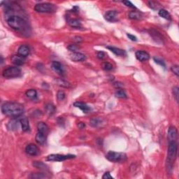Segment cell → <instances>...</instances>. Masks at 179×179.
Wrapping results in <instances>:
<instances>
[{
    "label": "cell",
    "mask_w": 179,
    "mask_h": 179,
    "mask_svg": "<svg viewBox=\"0 0 179 179\" xmlns=\"http://www.w3.org/2000/svg\"><path fill=\"white\" fill-rule=\"evenodd\" d=\"M1 112L9 117L18 118L24 113V106L20 103L7 101L1 106Z\"/></svg>",
    "instance_id": "6da1fadb"
},
{
    "label": "cell",
    "mask_w": 179,
    "mask_h": 179,
    "mask_svg": "<svg viewBox=\"0 0 179 179\" xmlns=\"http://www.w3.org/2000/svg\"><path fill=\"white\" fill-rule=\"evenodd\" d=\"M7 24L11 28L21 33H27L29 31L28 23L25 19L18 16H11L6 20Z\"/></svg>",
    "instance_id": "7a4b0ae2"
},
{
    "label": "cell",
    "mask_w": 179,
    "mask_h": 179,
    "mask_svg": "<svg viewBox=\"0 0 179 179\" xmlns=\"http://www.w3.org/2000/svg\"><path fill=\"white\" fill-rule=\"evenodd\" d=\"M177 152H178V144L176 142H169L168 152H167V172L171 174L173 171L174 165L177 157Z\"/></svg>",
    "instance_id": "3957f363"
},
{
    "label": "cell",
    "mask_w": 179,
    "mask_h": 179,
    "mask_svg": "<svg viewBox=\"0 0 179 179\" xmlns=\"http://www.w3.org/2000/svg\"><path fill=\"white\" fill-rule=\"evenodd\" d=\"M57 7L55 4L51 3H39L35 5L34 10L38 13L42 14H50L56 11Z\"/></svg>",
    "instance_id": "277c9868"
},
{
    "label": "cell",
    "mask_w": 179,
    "mask_h": 179,
    "mask_svg": "<svg viewBox=\"0 0 179 179\" xmlns=\"http://www.w3.org/2000/svg\"><path fill=\"white\" fill-rule=\"evenodd\" d=\"M22 75L21 69L18 67H9L2 72V76L6 78H18Z\"/></svg>",
    "instance_id": "5b68a950"
},
{
    "label": "cell",
    "mask_w": 179,
    "mask_h": 179,
    "mask_svg": "<svg viewBox=\"0 0 179 179\" xmlns=\"http://www.w3.org/2000/svg\"><path fill=\"white\" fill-rule=\"evenodd\" d=\"M106 158L108 160L113 162H125L127 159V156L123 152H117L113 151H109L106 155Z\"/></svg>",
    "instance_id": "8992f818"
},
{
    "label": "cell",
    "mask_w": 179,
    "mask_h": 179,
    "mask_svg": "<svg viewBox=\"0 0 179 179\" xmlns=\"http://www.w3.org/2000/svg\"><path fill=\"white\" fill-rule=\"evenodd\" d=\"M76 157L74 155H60V154H51L47 157L46 160L50 162H62L66 160L73 159Z\"/></svg>",
    "instance_id": "52a82bcc"
},
{
    "label": "cell",
    "mask_w": 179,
    "mask_h": 179,
    "mask_svg": "<svg viewBox=\"0 0 179 179\" xmlns=\"http://www.w3.org/2000/svg\"><path fill=\"white\" fill-rule=\"evenodd\" d=\"M52 69L54 71L56 72L57 74L63 76L65 75V69L60 62L57 61H53L52 62L51 65Z\"/></svg>",
    "instance_id": "ba28073f"
},
{
    "label": "cell",
    "mask_w": 179,
    "mask_h": 179,
    "mask_svg": "<svg viewBox=\"0 0 179 179\" xmlns=\"http://www.w3.org/2000/svg\"><path fill=\"white\" fill-rule=\"evenodd\" d=\"M25 151L28 155L31 156H36L39 153V148L34 144H29L26 146Z\"/></svg>",
    "instance_id": "9c48e42d"
},
{
    "label": "cell",
    "mask_w": 179,
    "mask_h": 179,
    "mask_svg": "<svg viewBox=\"0 0 179 179\" xmlns=\"http://www.w3.org/2000/svg\"><path fill=\"white\" fill-rule=\"evenodd\" d=\"M168 140L169 142H176V139L178 138V130H177L176 127L174 126H171L169 128L168 130Z\"/></svg>",
    "instance_id": "30bf717a"
},
{
    "label": "cell",
    "mask_w": 179,
    "mask_h": 179,
    "mask_svg": "<svg viewBox=\"0 0 179 179\" xmlns=\"http://www.w3.org/2000/svg\"><path fill=\"white\" fill-rule=\"evenodd\" d=\"M11 62L15 65H16V67L18 66H22V65H24L25 62V57L20 56L19 55H14L11 57Z\"/></svg>",
    "instance_id": "8fae6325"
},
{
    "label": "cell",
    "mask_w": 179,
    "mask_h": 179,
    "mask_svg": "<svg viewBox=\"0 0 179 179\" xmlns=\"http://www.w3.org/2000/svg\"><path fill=\"white\" fill-rule=\"evenodd\" d=\"M136 57L139 61L146 62L150 59V55L147 52L143 51V50H138L135 53Z\"/></svg>",
    "instance_id": "7c38bea8"
},
{
    "label": "cell",
    "mask_w": 179,
    "mask_h": 179,
    "mask_svg": "<svg viewBox=\"0 0 179 179\" xmlns=\"http://www.w3.org/2000/svg\"><path fill=\"white\" fill-rule=\"evenodd\" d=\"M70 58H71V60L74 62H81V61H84V60L86 59V57L84 54L81 53V52H72V53L70 55Z\"/></svg>",
    "instance_id": "4fadbf2b"
},
{
    "label": "cell",
    "mask_w": 179,
    "mask_h": 179,
    "mask_svg": "<svg viewBox=\"0 0 179 179\" xmlns=\"http://www.w3.org/2000/svg\"><path fill=\"white\" fill-rule=\"evenodd\" d=\"M19 125H20V120L18 119V118H13L10 122L8 123L7 127L9 130L14 131V130H17L18 129Z\"/></svg>",
    "instance_id": "5bb4252c"
},
{
    "label": "cell",
    "mask_w": 179,
    "mask_h": 179,
    "mask_svg": "<svg viewBox=\"0 0 179 179\" xmlns=\"http://www.w3.org/2000/svg\"><path fill=\"white\" fill-rule=\"evenodd\" d=\"M150 36H152V37L153 38L154 40L157 43H161V44H163L164 43V39L162 36L161 35V34L157 31L155 30V29H151L150 31Z\"/></svg>",
    "instance_id": "9a60e30c"
},
{
    "label": "cell",
    "mask_w": 179,
    "mask_h": 179,
    "mask_svg": "<svg viewBox=\"0 0 179 179\" xmlns=\"http://www.w3.org/2000/svg\"><path fill=\"white\" fill-rule=\"evenodd\" d=\"M29 52H30V50H29V48L28 47V46L27 45L20 46L19 47L18 50V55L23 57H26L27 56H28Z\"/></svg>",
    "instance_id": "2e32d148"
},
{
    "label": "cell",
    "mask_w": 179,
    "mask_h": 179,
    "mask_svg": "<svg viewBox=\"0 0 179 179\" xmlns=\"http://www.w3.org/2000/svg\"><path fill=\"white\" fill-rule=\"evenodd\" d=\"M35 140L37 144H40V145H44L46 142V134L43 132H38L36 134Z\"/></svg>",
    "instance_id": "e0dca14e"
},
{
    "label": "cell",
    "mask_w": 179,
    "mask_h": 179,
    "mask_svg": "<svg viewBox=\"0 0 179 179\" xmlns=\"http://www.w3.org/2000/svg\"><path fill=\"white\" fill-rule=\"evenodd\" d=\"M117 12L116 11H108L104 15L105 20L108 22H114L116 20Z\"/></svg>",
    "instance_id": "ac0fdd59"
},
{
    "label": "cell",
    "mask_w": 179,
    "mask_h": 179,
    "mask_svg": "<svg viewBox=\"0 0 179 179\" xmlns=\"http://www.w3.org/2000/svg\"><path fill=\"white\" fill-rule=\"evenodd\" d=\"M74 106L75 107L80 108L83 113H88L90 111V106H88L86 104H85V103L81 102V101H76L74 104Z\"/></svg>",
    "instance_id": "d6986e66"
},
{
    "label": "cell",
    "mask_w": 179,
    "mask_h": 179,
    "mask_svg": "<svg viewBox=\"0 0 179 179\" xmlns=\"http://www.w3.org/2000/svg\"><path fill=\"white\" fill-rule=\"evenodd\" d=\"M106 48L108 50H110L111 52H113L115 55H117V56H124V55H126V52L124 50H123V49L113 46H107Z\"/></svg>",
    "instance_id": "ffe728a7"
},
{
    "label": "cell",
    "mask_w": 179,
    "mask_h": 179,
    "mask_svg": "<svg viewBox=\"0 0 179 179\" xmlns=\"http://www.w3.org/2000/svg\"><path fill=\"white\" fill-rule=\"evenodd\" d=\"M37 130L38 132H43L44 133V134H47V133L49 131V127L47 125L46 123L44 122H39L37 124Z\"/></svg>",
    "instance_id": "44dd1931"
},
{
    "label": "cell",
    "mask_w": 179,
    "mask_h": 179,
    "mask_svg": "<svg viewBox=\"0 0 179 179\" xmlns=\"http://www.w3.org/2000/svg\"><path fill=\"white\" fill-rule=\"evenodd\" d=\"M20 122L22 130L23 132H27L29 130V123L27 118H22L21 119H20Z\"/></svg>",
    "instance_id": "7402d4cb"
},
{
    "label": "cell",
    "mask_w": 179,
    "mask_h": 179,
    "mask_svg": "<svg viewBox=\"0 0 179 179\" xmlns=\"http://www.w3.org/2000/svg\"><path fill=\"white\" fill-rule=\"evenodd\" d=\"M45 110L47 114L49 116H52V115L55 113V111H56V108H55V106H54L53 104H50V103H49V104H46Z\"/></svg>",
    "instance_id": "603a6c76"
},
{
    "label": "cell",
    "mask_w": 179,
    "mask_h": 179,
    "mask_svg": "<svg viewBox=\"0 0 179 179\" xmlns=\"http://www.w3.org/2000/svg\"><path fill=\"white\" fill-rule=\"evenodd\" d=\"M158 14L160 17L163 18H165L166 20H172V16H171V14L166 9H160V11H159L158 12Z\"/></svg>",
    "instance_id": "cb8c5ba5"
},
{
    "label": "cell",
    "mask_w": 179,
    "mask_h": 179,
    "mask_svg": "<svg viewBox=\"0 0 179 179\" xmlns=\"http://www.w3.org/2000/svg\"><path fill=\"white\" fill-rule=\"evenodd\" d=\"M69 25L73 28H80L81 27V22L78 19H71L68 21Z\"/></svg>",
    "instance_id": "d4e9b609"
},
{
    "label": "cell",
    "mask_w": 179,
    "mask_h": 179,
    "mask_svg": "<svg viewBox=\"0 0 179 179\" xmlns=\"http://www.w3.org/2000/svg\"><path fill=\"white\" fill-rule=\"evenodd\" d=\"M128 17H129V18L132 20H140L142 19V14H141L139 12H138V11H132L129 13Z\"/></svg>",
    "instance_id": "484cf974"
},
{
    "label": "cell",
    "mask_w": 179,
    "mask_h": 179,
    "mask_svg": "<svg viewBox=\"0 0 179 179\" xmlns=\"http://www.w3.org/2000/svg\"><path fill=\"white\" fill-rule=\"evenodd\" d=\"M26 97L30 99H35L37 97V92L34 89L28 90L25 93Z\"/></svg>",
    "instance_id": "4316f807"
},
{
    "label": "cell",
    "mask_w": 179,
    "mask_h": 179,
    "mask_svg": "<svg viewBox=\"0 0 179 179\" xmlns=\"http://www.w3.org/2000/svg\"><path fill=\"white\" fill-rule=\"evenodd\" d=\"M32 165H33L34 167H36V168L42 170L48 169V166L46 165V164L43 163L42 162H37V161H35V162H33Z\"/></svg>",
    "instance_id": "83f0119b"
},
{
    "label": "cell",
    "mask_w": 179,
    "mask_h": 179,
    "mask_svg": "<svg viewBox=\"0 0 179 179\" xmlns=\"http://www.w3.org/2000/svg\"><path fill=\"white\" fill-rule=\"evenodd\" d=\"M56 83H57V85H60V86L63 87V88H69L70 87H71V84H70L69 82H67V80L61 79V78L57 79Z\"/></svg>",
    "instance_id": "f1b7e54d"
},
{
    "label": "cell",
    "mask_w": 179,
    "mask_h": 179,
    "mask_svg": "<svg viewBox=\"0 0 179 179\" xmlns=\"http://www.w3.org/2000/svg\"><path fill=\"white\" fill-rule=\"evenodd\" d=\"M115 95H116V97L120 98V99H125V98L127 97L125 92L122 89H118L116 90V92L115 93Z\"/></svg>",
    "instance_id": "f546056e"
},
{
    "label": "cell",
    "mask_w": 179,
    "mask_h": 179,
    "mask_svg": "<svg viewBox=\"0 0 179 179\" xmlns=\"http://www.w3.org/2000/svg\"><path fill=\"white\" fill-rule=\"evenodd\" d=\"M101 120L99 118H93L90 120V125L93 127H97L98 126L101 125Z\"/></svg>",
    "instance_id": "4dcf8cb0"
},
{
    "label": "cell",
    "mask_w": 179,
    "mask_h": 179,
    "mask_svg": "<svg viewBox=\"0 0 179 179\" xmlns=\"http://www.w3.org/2000/svg\"><path fill=\"white\" fill-rule=\"evenodd\" d=\"M49 176H48L46 174H44L43 173H35V174H32V175L30 176V178H48Z\"/></svg>",
    "instance_id": "1f68e13d"
},
{
    "label": "cell",
    "mask_w": 179,
    "mask_h": 179,
    "mask_svg": "<svg viewBox=\"0 0 179 179\" xmlns=\"http://www.w3.org/2000/svg\"><path fill=\"white\" fill-rule=\"evenodd\" d=\"M101 67L105 71H111V70L113 69V65L109 62H103L101 64Z\"/></svg>",
    "instance_id": "d6a6232c"
},
{
    "label": "cell",
    "mask_w": 179,
    "mask_h": 179,
    "mask_svg": "<svg viewBox=\"0 0 179 179\" xmlns=\"http://www.w3.org/2000/svg\"><path fill=\"white\" fill-rule=\"evenodd\" d=\"M172 93H173L174 97L175 98L176 101L178 102V97H179V88L178 86H174L172 88Z\"/></svg>",
    "instance_id": "836d02e7"
},
{
    "label": "cell",
    "mask_w": 179,
    "mask_h": 179,
    "mask_svg": "<svg viewBox=\"0 0 179 179\" xmlns=\"http://www.w3.org/2000/svg\"><path fill=\"white\" fill-rule=\"evenodd\" d=\"M65 97H66V94L64 91L62 90H59L57 93V98L59 101H62L63 99H65Z\"/></svg>",
    "instance_id": "e575fe53"
},
{
    "label": "cell",
    "mask_w": 179,
    "mask_h": 179,
    "mask_svg": "<svg viewBox=\"0 0 179 179\" xmlns=\"http://www.w3.org/2000/svg\"><path fill=\"white\" fill-rule=\"evenodd\" d=\"M171 70L176 76H179V67L178 65H174L171 67Z\"/></svg>",
    "instance_id": "d590c367"
},
{
    "label": "cell",
    "mask_w": 179,
    "mask_h": 179,
    "mask_svg": "<svg viewBox=\"0 0 179 179\" xmlns=\"http://www.w3.org/2000/svg\"><path fill=\"white\" fill-rule=\"evenodd\" d=\"M67 48H68L71 52H77V50L79 49V47H78L77 45H75V44H72V45L69 46L67 47Z\"/></svg>",
    "instance_id": "8d00e7d4"
},
{
    "label": "cell",
    "mask_w": 179,
    "mask_h": 179,
    "mask_svg": "<svg viewBox=\"0 0 179 179\" xmlns=\"http://www.w3.org/2000/svg\"><path fill=\"white\" fill-rule=\"evenodd\" d=\"M153 60H154V61L155 62V63L157 64V65H160V66H162V67H166L165 62H164L163 60H161V59L158 58V57H154Z\"/></svg>",
    "instance_id": "74e56055"
},
{
    "label": "cell",
    "mask_w": 179,
    "mask_h": 179,
    "mask_svg": "<svg viewBox=\"0 0 179 179\" xmlns=\"http://www.w3.org/2000/svg\"><path fill=\"white\" fill-rule=\"evenodd\" d=\"M157 4H159L157 2H155V1H149L148 5L152 9H157L158 7H157Z\"/></svg>",
    "instance_id": "f35d334b"
},
{
    "label": "cell",
    "mask_w": 179,
    "mask_h": 179,
    "mask_svg": "<svg viewBox=\"0 0 179 179\" xmlns=\"http://www.w3.org/2000/svg\"><path fill=\"white\" fill-rule=\"evenodd\" d=\"M123 3L124 4H125V6H128V7L132 8V9H137V8H136V6H134V5L131 2V1H123Z\"/></svg>",
    "instance_id": "ab89813d"
},
{
    "label": "cell",
    "mask_w": 179,
    "mask_h": 179,
    "mask_svg": "<svg viewBox=\"0 0 179 179\" xmlns=\"http://www.w3.org/2000/svg\"><path fill=\"white\" fill-rule=\"evenodd\" d=\"M97 57L99 59V60H103V59H104L105 57H106V55L105 52L102 51H99L97 52Z\"/></svg>",
    "instance_id": "60d3db41"
},
{
    "label": "cell",
    "mask_w": 179,
    "mask_h": 179,
    "mask_svg": "<svg viewBox=\"0 0 179 179\" xmlns=\"http://www.w3.org/2000/svg\"><path fill=\"white\" fill-rule=\"evenodd\" d=\"M102 178L103 179H113V177L111 175L110 172H106L104 175H103Z\"/></svg>",
    "instance_id": "b9f144b4"
},
{
    "label": "cell",
    "mask_w": 179,
    "mask_h": 179,
    "mask_svg": "<svg viewBox=\"0 0 179 179\" xmlns=\"http://www.w3.org/2000/svg\"><path fill=\"white\" fill-rule=\"evenodd\" d=\"M127 37L129 38V39H130L131 41H132V42H137V38L135 36L132 35V34H127Z\"/></svg>",
    "instance_id": "7bdbcfd3"
},
{
    "label": "cell",
    "mask_w": 179,
    "mask_h": 179,
    "mask_svg": "<svg viewBox=\"0 0 179 179\" xmlns=\"http://www.w3.org/2000/svg\"><path fill=\"white\" fill-rule=\"evenodd\" d=\"M113 85H114V87H116V88H118V89H121V88H123V84L121 83H119V82H116V83H113Z\"/></svg>",
    "instance_id": "ee69618b"
},
{
    "label": "cell",
    "mask_w": 179,
    "mask_h": 179,
    "mask_svg": "<svg viewBox=\"0 0 179 179\" xmlns=\"http://www.w3.org/2000/svg\"><path fill=\"white\" fill-rule=\"evenodd\" d=\"M74 41L76 43H80V42H83V39H82V37H75L74 38Z\"/></svg>",
    "instance_id": "f6af8a7d"
},
{
    "label": "cell",
    "mask_w": 179,
    "mask_h": 179,
    "mask_svg": "<svg viewBox=\"0 0 179 179\" xmlns=\"http://www.w3.org/2000/svg\"><path fill=\"white\" fill-rule=\"evenodd\" d=\"M77 126H78V127L79 128V129H83V128L85 127V124L84 123H78V125H77Z\"/></svg>",
    "instance_id": "bcb514c9"
}]
</instances>
